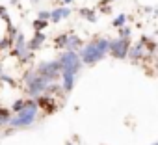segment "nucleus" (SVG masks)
I'll use <instances>...</instances> for the list:
<instances>
[{"label":"nucleus","mask_w":158,"mask_h":145,"mask_svg":"<svg viewBox=\"0 0 158 145\" xmlns=\"http://www.w3.org/2000/svg\"><path fill=\"white\" fill-rule=\"evenodd\" d=\"M108 48H110V39L106 37H93L89 43L82 45V48L78 50V58H80L82 65H93L97 61H101L104 56H108Z\"/></svg>","instance_id":"nucleus-1"},{"label":"nucleus","mask_w":158,"mask_h":145,"mask_svg":"<svg viewBox=\"0 0 158 145\" xmlns=\"http://www.w3.org/2000/svg\"><path fill=\"white\" fill-rule=\"evenodd\" d=\"M37 115H39L37 102H35L34 99H26V102H24L23 110H21V112H17V114H13V115L10 117L8 126H11L13 130H19V128H28V126H32V125L35 123Z\"/></svg>","instance_id":"nucleus-2"},{"label":"nucleus","mask_w":158,"mask_h":145,"mask_svg":"<svg viewBox=\"0 0 158 145\" xmlns=\"http://www.w3.org/2000/svg\"><path fill=\"white\" fill-rule=\"evenodd\" d=\"M23 80H24V86H26V91H28V95L35 101V99H39L41 95H45V91H47V88H48V80H45L43 77H39V75H35V71L34 69H28V71H24V77H23Z\"/></svg>","instance_id":"nucleus-3"},{"label":"nucleus","mask_w":158,"mask_h":145,"mask_svg":"<svg viewBox=\"0 0 158 145\" xmlns=\"http://www.w3.org/2000/svg\"><path fill=\"white\" fill-rule=\"evenodd\" d=\"M56 61L60 63V71L61 72H69V75H74V77L82 69V61H80V58H78V52L61 50Z\"/></svg>","instance_id":"nucleus-4"},{"label":"nucleus","mask_w":158,"mask_h":145,"mask_svg":"<svg viewBox=\"0 0 158 145\" xmlns=\"http://www.w3.org/2000/svg\"><path fill=\"white\" fill-rule=\"evenodd\" d=\"M35 75L43 77L45 80L48 82H58L60 80V75H61V71H60V63L56 60H47V61H39L35 67Z\"/></svg>","instance_id":"nucleus-5"},{"label":"nucleus","mask_w":158,"mask_h":145,"mask_svg":"<svg viewBox=\"0 0 158 145\" xmlns=\"http://www.w3.org/2000/svg\"><path fill=\"white\" fill-rule=\"evenodd\" d=\"M128 48H130V39L115 37V39H110L108 54H112L115 60H125V58H127V54H128Z\"/></svg>","instance_id":"nucleus-6"},{"label":"nucleus","mask_w":158,"mask_h":145,"mask_svg":"<svg viewBox=\"0 0 158 145\" xmlns=\"http://www.w3.org/2000/svg\"><path fill=\"white\" fill-rule=\"evenodd\" d=\"M11 54H13L21 63H28V61L34 60V52L28 48V43H26V41L13 45V47H11Z\"/></svg>","instance_id":"nucleus-7"},{"label":"nucleus","mask_w":158,"mask_h":145,"mask_svg":"<svg viewBox=\"0 0 158 145\" xmlns=\"http://www.w3.org/2000/svg\"><path fill=\"white\" fill-rule=\"evenodd\" d=\"M35 102H37V108L45 110L47 114H52V112L58 110V104H56L54 97H50V95H41L39 99H35Z\"/></svg>","instance_id":"nucleus-8"},{"label":"nucleus","mask_w":158,"mask_h":145,"mask_svg":"<svg viewBox=\"0 0 158 145\" xmlns=\"http://www.w3.org/2000/svg\"><path fill=\"white\" fill-rule=\"evenodd\" d=\"M82 45H84V41H82V37L78 35V34H74V32H69V34H67L65 50H71V52H78V50L82 48Z\"/></svg>","instance_id":"nucleus-9"},{"label":"nucleus","mask_w":158,"mask_h":145,"mask_svg":"<svg viewBox=\"0 0 158 145\" xmlns=\"http://www.w3.org/2000/svg\"><path fill=\"white\" fill-rule=\"evenodd\" d=\"M145 54H147V50H145L143 43L139 41V43H136V45H130V48H128V54H127V58H130L132 61H141V60L145 58Z\"/></svg>","instance_id":"nucleus-10"},{"label":"nucleus","mask_w":158,"mask_h":145,"mask_svg":"<svg viewBox=\"0 0 158 145\" xmlns=\"http://www.w3.org/2000/svg\"><path fill=\"white\" fill-rule=\"evenodd\" d=\"M60 86H61V91L63 93H71L73 88H74V82H76V77L74 75H69V72H61L60 75Z\"/></svg>","instance_id":"nucleus-11"},{"label":"nucleus","mask_w":158,"mask_h":145,"mask_svg":"<svg viewBox=\"0 0 158 145\" xmlns=\"http://www.w3.org/2000/svg\"><path fill=\"white\" fill-rule=\"evenodd\" d=\"M69 15H71V8L58 6V8H54V10L50 11V19H48V21H52V23H60V21L67 19Z\"/></svg>","instance_id":"nucleus-12"},{"label":"nucleus","mask_w":158,"mask_h":145,"mask_svg":"<svg viewBox=\"0 0 158 145\" xmlns=\"http://www.w3.org/2000/svg\"><path fill=\"white\" fill-rule=\"evenodd\" d=\"M45 41H47V34H43V32H35L34 37H32L30 41H26V43H28V48H30L32 52H35V50H39V48L43 47Z\"/></svg>","instance_id":"nucleus-13"},{"label":"nucleus","mask_w":158,"mask_h":145,"mask_svg":"<svg viewBox=\"0 0 158 145\" xmlns=\"http://www.w3.org/2000/svg\"><path fill=\"white\" fill-rule=\"evenodd\" d=\"M80 15L89 23H97V11L93 8H80Z\"/></svg>","instance_id":"nucleus-14"},{"label":"nucleus","mask_w":158,"mask_h":145,"mask_svg":"<svg viewBox=\"0 0 158 145\" xmlns=\"http://www.w3.org/2000/svg\"><path fill=\"white\" fill-rule=\"evenodd\" d=\"M10 117H11V112H10V108L0 106V126H8V123H10Z\"/></svg>","instance_id":"nucleus-15"},{"label":"nucleus","mask_w":158,"mask_h":145,"mask_svg":"<svg viewBox=\"0 0 158 145\" xmlns=\"http://www.w3.org/2000/svg\"><path fill=\"white\" fill-rule=\"evenodd\" d=\"M127 23H128V17H127L125 13H119V15H117V17H115L114 21H112V26L119 30V28H123V26H127Z\"/></svg>","instance_id":"nucleus-16"},{"label":"nucleus","mask_w":158,"mask_h":145,"mask_svg":"<svg viewBox=\"0 0 158 145\" xmlns=\"http://www.w3.org/2000/svg\"><path fill=\"white\" fill-rule=\"evenodd\" d=\"M65 43H67V34H60V35L54 39V48L65 50Z\"/></svg>","instance_id":"nucleus-17"},{"label":"nucleus","mask_w":158,"mask_h":145,"mask_svg":"<svg viewBox=\"0 0 158 145\" xmlns=\"http://www.w3.org/2000/svg\"><path fill=\"white\" fill-rule=\"evenodd\" d=\"M24 102H26V99H17V101L10 106L11 115H13V114H17V112H21V110H23V106H24Z\"/></svg>","instance_id":"nucleus-18"},{"label":"nucleus","mask_w":158,"mask_h":145,"mask_svg":"<svg viewBox=\"0 0 158 145\" xmlns=\"http://www.w3.org/2000/svg\"><path fill=\"white\" fill-rule=\"evenodd\" d=\"M17 34H19V30H17V28H15L13 24H8V34H6V37H8V39H10L11 43L15 41V37H17Z\"/></svg>","instance_id":"nucleus-19"},{"label":"nucleus","mask_w":158,"mask_h":145,"mask_svg":"<svg viewBox=\"0 0 158 145\" xmlns=\"http://www.w3.org/2000/svg\"><path fill=\"white\" fill-rule=\"evenodd\" d=\"M130 34H132L130 26H123V28H119V35H117V37H121V39H130Z\"/></svg>","instance_id":"nucleus-20"},{"label":"nucleus","mask_w":158,"mask_h":145,"mask_svg":"<svg viewBox=\"0 0 158 145\" xmlns=\"http://www.w3.org/2000/svg\"><path fill=\"white\" fill-rule=\"evenodd\" d=\"M47 24H48L47 21H39V19H35V21H34V30H35V32H43V30L47 28Z\"/></svg>","instance_id":"nucleus-21"},{"label":"nucleus","mask_w":158,"mask_h":145,"mask_svg":"<svg viewBox=\"0 0 158 145\" xmlns=\"http://www.w3.org/2000/svg\"><path fill=\"white\" fill-rule=\"evenodd\" d=\"M10 47H13V43H11V41H10L6 35H4L2 39H0V50H8Z\"/></svg>","instance_id":"nucleus-22"},{"label":"nucleus","mask_w":158,"mask_h":145,"mask_svg":"<svg viewBox=\"0 0 158 145\" xmlns=\"http://www.w3.org/2000/svg\"><path fill=\"white\" fill-rule=\"evenodd\" d=\"M37 19H39V21H47V23H48V19H50V11H47V10H43V11H39V15H37Z\"/></svg>","instance_id":"nucleus-23"},{"label":"nucleus","mask_w":158,"mask_h":145,"mask_svg":"<svg viewBox=\"0 0 158 145\" xmlns=\"http://www.w3.org/2000/svg\"><path fill=\"white\" fill-rule=\"evenodd\" d=\"M0 80H2V82H6V84H10V86H15V80H13L11 77L4 75V72H2V77H0Z\"/></svg>","instance_id":"nucleus-24"},{"label":"nucleus","mask_w":158,"mask_h":145,"mask_svg":"<svg viewBox=\"0 0 158 145\" xmlns=\"http://www.w3.org/2000/svg\"><path fill=\"white\" fill-rule=\"evenodd\" d=\"M4 13H8V10H6V6H0V17H2Z\"/></svg>","instance_id":"nucleus-25"},{"label":"nucleus","mask_w":158,"mask_h":145,"mask_svg":"<svg viewBox=\"0 0 158 145\" xmlns=\"http://www.w3.org/2000/svg\"><path fill=\"white\" fill-rule=\"evenodd\" d=\"M61 4H73V0H61Z\"/></svg>","instance_id":"nucleus-26"},{"label":"nucleus","mask_w":158,"mask_h":145,"mask_svg":"<svg viewBox=\"0 0 158 145\" xmlns=\"http://www.w3.org/2000/svg\"><path fill=\"white\" fill-rule=\"evenodd\" d=\"M0 77H2V65H0Z\"/></svg>","instance_id":"nucleus-27"},{"label":"nucleus","mask_w":158,"mask_h":145,"mask_svg":"<svg viewBox=\"0 0 158 145\" xmlns=\"http://www.w3.org/2000/svg\"><path fill=\"white\" fill-rule=\"evenodd\" d=\"M65 145H74V143H71V141H67V143H65Z\"/></svg>","instance_id":"nucleus-28"},{"label":"nucleus","mask_w":158,"mask_h":145,"mask_svg":"<svg viewBox=\"0 0 158 145\" xmlns=\"http://www.w3.org/2000/svg\"><path fill=\"white\" fill-rule=\"evenodd\" d=\"M58 2H61V0H58Z\"/></svg>","instance_id":"nucleus-29"},{"label":"nucleus","mask_w":158,"mask_h":145,"mask_svg":"<svg viewBox=\"0 0 158 145\" xmlns=\"http://www.w3.org/2000/svg\"><path fill=\"white\" fill-rule=\"evenodd\" d=\"M152 145H156V143H152Z\"/></svg>","instance_id":"nucleus-30"}]
</instances>
